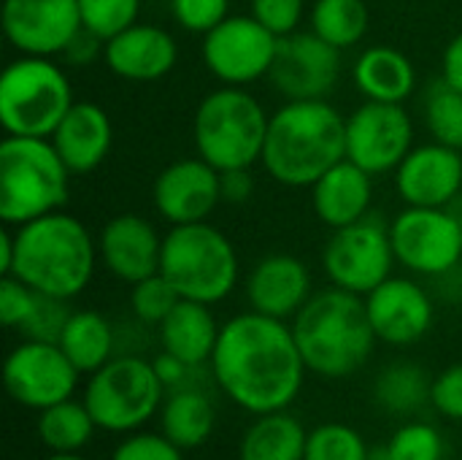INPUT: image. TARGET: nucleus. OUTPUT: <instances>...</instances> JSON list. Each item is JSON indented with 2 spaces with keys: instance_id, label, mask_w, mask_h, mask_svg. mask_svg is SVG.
<instances>
[{
  "instance_id": "nucleus-26",
  "label": "nucleus",
  "mask_w": 462,
  "mask_h": 460,
  "mask_svg": "<svg viewBox=\"0 0 462 460\" xmlns=\"http://www.w3.org/2000/svg\"><path fill=\"white\" fill-rule=\"evenodd\" d=\"M157 331L162 352H171L179 361L198 369L203 363H211L222 325L217 323L208 304L181 298L173 306V312L160 323Z\"/></svg>"
},
{
  "instance_id": "nucleus-8",
  "label": "nucleus",
  "mask_w": 462,
  "mask_h": 460,
  "mask_svg": "<svg viewBox=\"0 0 462 460\" xmlns=\"http://www.w3.org/2000/svg\"><path fill=\"white\" fill-rule=\"evenodd\" d=\"M73 103L68 68L57 57L19 54L0 73V125L5 136L49 138Z\"/></svg>"
},
{
  "instance_id": "nucleus-45",
  "label": "nucleus",
  "mask_w": 462,
  "mask_h": 460,
  "mask_svg": "<svg viewBox=\"0 0 462 460\" xmlns=\"http://www.w3.org/2000/svg\"><path fill=\"white\" fill-rule=\"evenodd\" d=\"M254 174L252 168H230L219 171V190H222V203L227 206H244L254 195Z\"/></svg>"
},
{
  "instance_id": "nucleus-23",
  "label": "nucleus",
  "mask_w": 462,
  "mask_h": 460,
  "mask_svg": "<svg viewBox=\"0 0 462 460\" xmlns=\"http://www.w3.org/2000/svg\"><path fill=\"white\" fill-rule=\"evenodd\" d=\"M49 141L73 176H87L108 160L114 146V122L100 103L76 100Z\"/></svg>"
},
{
  "instance_id": "nucleus-11",
  "label": "nucleus",
  "mask_w": 462,
  "mask_h": 460,
  "mask_svg": "<svg viewBox=\"0 0 462 460\" xmlns=\"http://www.w3.org/2000/svg\"><path fill=\"white\" fill-rule=\"evenodd\" d=\"M398 266L417 277H447L462 263V220L447 206H406L390 222Z\"/></svg>"
},
{
  "instance_id": "nucleus-43",
  "label": "nucleus",
  "mask_w": 462,
  "mask_h": 460,
  "mask_svg": "<svg viewBox=\"0 0 462 460\" xmlns=\"http://www.w3.org/2000/svg\"><path fill=\"white\" fill-rule=\"evenodd\" d=\"M430 401L433 407L449 418V420H462V363H455L444 369L430 388Z\"/></svg>"
},
{
  "instance_id": "nucleus-6",
  "label": "nucleus",
  "mask_w": 462,
  "mask_h": 460,
  "mask_svg": "<svg viewBox=\"0 0 462 460\" xmlns=\"http://www.w3.org/2000/svg\"><path fill=\"white\" fill-rule=\"evenodd\" d=\"M271 114L246 87H225L208 92L192 114L195 155L217 171L254 168L263 160Z\"/></svg>"
},
{
  "instance_id": "nucleus-25",
  "label": "nucleus",
  "mask_w": 462,
  "mask_h": 460,
  "mask_svg": "<svg viewBox=\"0 0 462 460\" xmlns=\"http://www.w3.org/2000/svg\"><path fill=\"white\" fill-rule=\"evenodd\" d=\"M352 81L365 100L406 103L417 89V68L398 46L374 43L357 54L352 65Z\"/></svg>"
},
{
  "instance_id": "nucleus-5",
  "label": "nucleus",
  "mask_w": 462,
  "mask_h": 460,
  "mask_svg": "<svg viewBox=\"0 0 462 460\" xmlns=\"http://www.w3.org/2000/svg\"><path fill=\"white\" fill-rule=\"evenodd\" d=\"M70 171L49 138L5 136L0 141V220L19 228L60 211L70 195Z\"/></svg>"
},
{
  "instance_id": "nucleus-3",
  "label": "nucleus",
  "mask_w": 462,
  "mask_h": 460,
  "mask_svg": "<svg viewBox=\"0 0 462 460\" xmlns=\"http://www.w3.org/2000/svg\"><path fill=\"white\" fill-rule=\"evenodd\" d=\"M346 157V117L330 100H284L268 122L263 171L282 187H311Z\"/></svg>"
},
{
  "instance_id": "nucleus-33",
  "label": "nucleus",
  "mask_w": 462,
  "mask_h": 460,
  "mask_svg": "<svg viewBox=\"0 0 462 460\" xmlns=\"http://www.w3.org/2000/svg\"><path fill=\"white\" fill-rule=\"evenodd\" d=\"M422 119L430 141L462 152V92L449 87L444 79L428 87L422 98Z\"/></svg>"
},
{
  "instance_id": "nucleus-9",
  "label": "nucleus",
  "mask_w": 462,
  "mask_h": 460,
  "mask_svg": "<svg viewBox=\"0 0 462 460\" xmlns=\"http://www.w3.org/2000/svg\"><path fill=\"white\" fill-rule=\"evenodd\" d=\"M81 401L100 431L133 434L162 409L165 385L160 382L152 361L119 355L89 374Z\"/></svg>"
},
{
  "instance_id": "nucleus-36",
  "label": "nucleus",
  "mask_w": 462,
  "mask_h": 460,
  "mask_svg": "<svg viewBox=\"0 0 462 460\" xmlns=\"http://www.w3.org/2000/svg\"><path fill=\"white\" fill-rule=\"evenodd\" d=\"M179 301H181V296L160 271L130 285V309L143 325L160 328V323L173 312V306Z\"/></svg>"
},
{
  "instance_id": "nucleus-19",
  "label": "nucleus",
  "mask_w": 462,
  "mask_h": 460,
  "mask_svg": "<svg viewBox=\"0 0 462 460\" xmlns=\"http://www.w3.org/2000/svg\"><path fill=\"white\" fill-rule=\"evenodd\" d=\"M403 206H452L462 192V152L439 141L417 144L393 174Z\"/></svg>"
},
{
  "instance_id": "nucleus-17",
  "label": "nucleus",
  "mask_w": 462,
  "mask_h": 460,
  "mask_svg": "<svg viewBox=\"0 0 462 460\" xmlns=\"http://www.w3.org/2000/svg\"><path fill=\"white\" fill-rule=\"evenodd\" d=\"M152 203L171 228L206 222L222 206L219 171L200 155L173 160L154 176Z\"/></svg>"
},
{
  "instance_id": "nucleus-28",
  "label": "nucleus",
  "mask_w": 462,
  "mask_h": 460,
  "mask_svg": "<svg viewBox=\"0 0 462 460\" xmlns=\"http://www.w3.org/2000/svg\"><path fill=\"white\" fill-rule=\"evenodd\" d=\"M309 434L300 420L287 409L257 415V420L246 428L238 458L241 460H306Z\"/></svg>"
},
{
  "instance_id": "nucleus-24",
  "label": "nucleus",
  "mask_w": 462,
  "mask_h": 460,
  "mask_svg": "<svg viewBox=\"0 0 462 460\" xmlns=\"http://www.w3.org/2000/svg\"><path fill=\"white\" fill-rule=\"evenodd\" d=\"M374 179L365 168L344 157L325 176H319L311 190V211L328 230L355 225L371 214L374 206Z\"/></svg>"
},
{
  "instance_id": "nucleus-40",
  "label": "nucleus",
  "mask_w": 462,
  "mask_h": 460,
  "mask_svg": "<svg viewBox=\"0 0 462 460\" xmlns=\"http://www.w3.org/2000/svg\"><path fill=\"white\" fill-rule=\"evenodd\" d=\"M38 298H41V293H35L22 279L8 277V274L0 277V323L5 328L22 331L24 323L32 317Z\"/></svg>"
},
{
  "instance_id": "nucleus-41",
  "label": "nucleus",
  "mask_w": 462,
  "mask_h": 460,
  "mask_svg": "<svg viewBox=\"0 0 462 460\" xmlns=\"http://www.w3.org/2000/svg\"><path fill=\"white\" fill-rule=\"evenodd\" d=\"M111 460H184V450L176 447L165 434L133 431L125 442L116 445Z\"/></svg>"
},
{
  "instance_id": "nucleus-30",
  "label": "nucleus",
  "mask_w": 462,
  "mask_h": 460,
  "mask_svg": "<svg viewBox=\"0 0 462 460\" xmlns=\"http://www.w3.org/2000/svg\"><path fill=\"white\" fill-rule=\"evenodd\" d=\"M309 30L330 46L349 52L360 46L371 30L365 0H314L309 8Z\"/></svg>"
},
{
  "instance_id": "nucleus-39",
  "label": "nucleus",
  "mask_w": 462,
  "mask_h": 460,
  "mask_svg": "<svg viewBox=\"0 0 462 460\" xmlns=\"http://www.w3.org/2000/svg\"><path fill=\"white\" fill-rule=\"evenodd\" d=\"M171 14L181 30L203 38L230 16V0H171Z\"/></svg>"
},
{
  "instance_id": "nucleus-1",
  "label": "nucleus",
  "mask_w": 462,
  "mask_h": 460,
  "mask_svg": "<svg viewBox=\"0 0 462 460\" xmlns=\"http://www.w3.org/2000/svg\"><path fill=\"white\" fill-rule=\"evenodd\" d=\"M211 371L219 390L257 418L290 409L309 369L292 325L249 309L222 325Z\"/></svg>"
},
{
  "instance_id": "nucleus-34",
  "label": "nucleus",
  "mask_w": 462,
  "mask_h": 460,
  "mask_svg": "<svg viewBox=\"0 0 462 460\" xmlns=\"http://www.w3.org/2000/svg\"><path fill=\"white\" fill-rule=\"evenodd\" d=\"M368 453L365 439L344 423H325L306 442V460H368Z\"/></svg>"
},
{
  "instance_id": "nucleus-4",
  "label": "nucleus",
  "mask_w": 462,
  "mask_h": 460,
  "mask_svg": "<svg viewBox=\"0 0 462 460\" xmlns=\"http://www.w3.org/2000/svg\"><path fill=\"white\" fill-rule=\"evenodd\" d=\"M290 325L306 369L328 380L360 371L379 342L365 298L333 285L314 293Z\"/></svg>"
},
{
  "instance_id": "nucleus-15",
  "label": "nucleus",
  "mask_w": 462,
  "mask_h": 460,
  "mask_svg": "<svg viewBox=\"0 0 462 460\" xmlns=\"http://www.w3.org/2000/svg\"><path fill=\"white\" fill-rule=\"evenodd\" d=\"M341 49L311 30L279 38L268 81L284 100H328L341 79Z\"/></svg>"
},
{
  "instance_id": "nucleus-16",
  "label": "nucleus",
  "mask_w": 462,
  "mask_h": 460,
  "mask_svg": "<svg viewBox=\"0 0 462 460\" xmlns=\"http://www.w3.org/2000/svg\"><path fill=\"white\" fill-rule=\"evenodd\" d=\"M3 35L16 54L60 57L81 30L79 0H3Z\"/></svg>"
},
{
  "instance_id": "nucleus-47",
  "label": "nucleus",
  "mask_w": 462,
  "mask_h": 460,
  "mask_svg": "<svg viewBox=\"0 0 462 460\" xmlns=\"http://www.w3.org/2000/svg\"><path fill=\"white\" fill-rule=\"evenodd\" d=\"M441 79L462 92V30L444 46L441 54Z\"/></svg>"
},
{
  "instance_id": "nucleus-13",
  "label": "nucleus",
  "mask_w": 462,
  "mask_h": 460,
  "mask_svg": "<svg viewBox=\"0 0 462 460\" xmlns=\"http://www.w3.org/2000/svg\"><path fill=\"white\" fill-rule=\"evenodd\" d=\"M414 146V122L403 103L363 100L346 117V157L371 176L395 174Z\"/></svg>"
},
{
  "instance_id": "nucleus-44",
  "label": "nucleus",
  "mask_w": 462,
  "mask_h": 460,
  "mask_svg": "<svg viewBox=\"0 0 462 460\" xmlns=\"http://www.w3.org/2000/svg\"><path fill=\"white\" fill-rule=\"evenodd\" d=\"M103 52H106V41L97 38L95 33H89V30L81 27V30L70 38V43L65 46V52H62L57 60H60L65 68H87V65L103 60Z\"/></svg>"
},
{
  "instance_id": "nucleus-29",
  "label": "nucleus",
  "mask_w": 462,
  "mask_h": 460,
  "mask_svg": "<svg viewBox=\"0 0 462 460\" xmlns=\"http://www.w3.org/2000/svg\"><path fill=\"white\" fill-rule=\"evenodd\" d=\"M57 344L79 374H95L114 358V328L100 312L79 309L70 312Z\"/></svg>"
},
{
  "instance_id": "nucleus-35",
  "label": "nucleus",
  "mask_w": 462,
  "mask_h": 460,
  "mask_svg": "<svg viewBox=\"0 0 462 460\" xmlns=\"http://www.w3.org/2000/svg\"><path fill=\"white\" fill-rule=\"evenodd\" d=\"M143 0H79L81 27L108 41L130 24L141 22Z\"/></svg>"
},
{
  "instance_id": "nucleus-14",
  "label": "nucleus",
  "mask_w": 462,
  "mask_h": 460,
  "mask_svg": "<svg viewBox=\"0 0 462 460\" xmlns=\"http://www.w3.org/2000/svg\"><path fill=\"white\" fill-rule=\"evenodd\" d=\"M79 377V369L68 361L57 342L24 339L8 352L3 366L8 396L32 412H43L60 401L73 399Z\"/></svg>"
},
{
  "instance_id": "nucleus-37",
  "label": "nucleus",
  "mask_w": 462,
  "mask_h": 460,
  "mask_svg": "<svg viewBox=\"0 0 462 460\" xmlns=\"http://www.w3.org/2000/svg\"><path fill=\"white\" fill-rule=\"evenodd\" d=\"M395 460H444V439L428 423H409L387 442Z\"/></svg>"
},
{
  "instance_id": "nucleus-49",
  "label": "nucleus",
  "mask_w": 462,
  "mask_h": 460,
  "mask_svg": "<svg viewBox=\"0 0 462 460\" xmlns=\"http://www.w3.org/2000/svg\"><path fill=\"white\" fill-rule=\"evenodd\" d=\"M43 460H87V458H81L79 453H51V455H46Z\"/></svg>"
},
{
  "instance_id": "nucleus-32",
  "label": "nucleus",
  "mask_w": 462,
  "mask_h": 460,
  "mask_svg": "<svg viewBox=\"0 0 462 460\" xmlns=\"http://www.w3.org/2000/svg\"><path fill=\"white\" fill-rule=\"evenodd\" d=\"M433 382L417 363H393L376 377V401L384 412L411 415L430 399Z\"/></svg>"
},
{
  "instance_id": "nucleus-38",
  "label": "nucleus",
  "mask_w": 462,
  "mask_h": 460,
  "mask_svg": "<svg viewBox=\"0 0 462 460\" xmlns=\"http://www.w3.org/2000/svg\"><path fill=\"white\" fill-rule=\"evenodd\" d=\"M249 14L273 35L284 38L300 30L309 5L306 0H249Z\"/></svg>"
},
{
  "instance_id": "nucleus-2",
  "label": "nucleus",
  "mask_w": 462,
  "mask_h": 460,
  "mask_svg": "<svg viewBox=\"0 0 462 460\" xmlns=\"http://www.w3.org/2000/svg\"><path fill=\"white\" fill-rule=\"evenodd\" d=\"M97 266V236L62 209L0 233V277H16L41 296H81Z\"/></svg>"
},
{
  "instance_id": "nucleus-27",
  "label": "nucleus",
  "mask_w": 462,
  "mask_h": 460,
  "mask_svg": "<svg viewBox=\"0 0 462 460\" xmlns=\"http://www.w3.org/2000/svg\"><path fill=\"white\" fill-rule=\"evenodd\" d=\"M160 426H162V434L176 447H181L184 453L187 450H198L214 434L217 409H214L211 399L203 390H198V388H179V390H173L162 401Z\"/></svg>"
},
{
  "instance_id": "nucleus-7",
  "label": "nucleus",
  "mask_w": 462,
  "mask_h": 460,
  "mask_svg": "<svg viewBox=\"0 0 462 460\" xmlns=\"http://www.w3.org/2000/svg\"><path fill=\"white\" fill-rule=\"evenodd\" d=\"M160 274L187 301L222 304L238 285L241 260L236 244L208 220L173 225L162 239Z\"/></svg>"
},
{
  "instance_id": "nucleus-42",
  "label": "nucleus",
  "mask_w": 462,
  "mask_h": 460,
  "mask_svg": "<svg viewBox=\"0 0 462 460\" xmlns=\"http://www.w3.org/2000/svg\"><path fill=\"white\" fill-rule=\"evenodd\" d=\"M68 317H70L68 301L51 298V296H41L38 304H35L32 317L22 328V333L27 339H38V342H57L62 328H65V323H68Z\"/></svg>"
},
{
  "instance_id": "nucleus-12",
  "label": "nucleus",
  "mask_w": 462,
  "mask_h": 460,
  "mask_svg": "<svg viewBox=\"0 0 462 460\" xmlns=\"http://www.w3.org/2000/svg\"><path fill=\"white\" fill-rule=\"evenodd\" d=\"M279 52V35L252 14H230L203 35L200 57L206 70L225 87H252L268 79Z\"/></svg>"
},
{
  "instance_id": "nucleus-10",
  "label": "nucleus",
  "mask_w": 462,
  "mask_h": 460,
  "mask_svg": "<svg viewBox=\"0 0 462 460\" xmlns=\"http://www.w3.org/2000/svg\"><path fill=\"white\" fill-rule=\"evenodd\" d=\"M395 266L398 260L390 241V225L374 214L355 225L330 230V239L322 247V271L328 282L363 298L390 279Z\"/></svg>"
},
{
  "instance_id": "nucleus-21",
  "label": "nucleus",
  "mask_w": 462,
  "mask_h": 460,
  "mask_svg": "<svg viewBox=\"0 0 462 460\" xmlns=\"http://www.w3.org/2000/svg\"><path fill=\"white\" fill-rule=\"evenodd\" d=\"M252 312L276 320H292L314 296L309 266L290 252H271L260 258L244 285Z\"/></svg>"
},
{
  "instance_id": "nucleus-22",
  "label": "nucleus",
  "mask_w": 462,
  "mask_h": 460,
  "mask_svg": "<svg viewBox=\"0 0 462 460\" xmlns=\"http://www.w3.org/2000/svg\"><path fill=\"white\" fill-rule=\"evenodd\" d=\"M106 68L135 84L165 79L179 62V43L171 30L149 22H135L106 41Z\"/></svg>"
},
{
  "instance_id": "nucleus-18",
  "label": "nucleus",
  "mask_w": 462,
  "mask_h": 460,
  "mask_svg": "<svg viewBox=\"0 0 462 460\" xmlns=\"http://www.w3.org/2000/svg\"><path fill=\"white\" fill-rule=\"evenodd\" d=\"M371 328L390 347H411L428 336L436 320L430 293L409 277H390L365 296Z\"/></svg>"
},
{
  "instance_id": "nucleus-31",
  "label": "nucleus",
  "mask_w": 462,
  "mask_h": 460,
  "mask_svg": "<svg viewBox=\"0 0 462 460\" xmlns=\"http://www.w3.org/2000/svg\"><path fill=\"white\" fill-rule=\"evenodd\" d=\"M95 420L84 401H60L38 412V439L51 453H81L95 434Z\"/></svg>"
},
{
  "instance_id": "nucleus-20",
  "label": "nucleus",
  "mask_w": 462,
  "mask_h": 460,
  "mask_svg": "<svg viewBox=\"0 0 462 460\" xmlns=\"http://www.w3.org/2000/svg\"><path fill=\"white\" fill-rule=\"evenodd\" d=\"M162 233L135 211H122L111 217L97 233L100 266L119 282L135 285L160 271Z\"/></svg>"
},
{
  "instance_id": "nucleus-46",
  "label": "nucleus",
  "mask_w": 462,
  "mask_h": 460,
  "mask_svg": "<svg viewBox=\"0 0 462 460\" xmlns=\"http://www.w3.org/2000/svg\"><path fill=\"white\" fill-rule=\"evenodd\" d=\"M152 363H154V371H157L160 382L165 385V390H168V388L179 390V388L184 385V380L189 377V371H192L189 363L179 361V358L171 355V352H160Z\"/></svg>"
},
{
  "instance_id": "nucleus-48",
  "label": "nucleus",
  "mask_w": 462,
  "mask_h": 460,
  "mask_svg": "<svg viewBox=\"0 0 462 460\" xmlns=\"http://www.w3.org/2000/svg\"><path fill=\"white\" fill-rule=\"evenodd\" d=\"M368 460H395V455H393L390 445H376V447H371Z\"/></svg>"
}]
</instances>
